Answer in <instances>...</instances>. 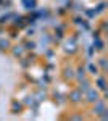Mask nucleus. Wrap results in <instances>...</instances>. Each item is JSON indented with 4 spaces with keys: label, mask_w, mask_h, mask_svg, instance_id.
Returning <instances> with one entry per match:
<instances>
[{
    "label": "nucleus",
    "mask_w": 108,
    "mask_h": 121,
    "mask_svg": "<svg viewBox=\"0 0 108 121\" xmlns=\"http://www.w3.org/2000/svg\"><path fill=\"white\" fill-rule=\"evenodd\" d=\"M86 100L89 103H95L97 100L100 99V95H99V92H97V89H94V87H89L87 91H86Z\"/></svg>",
    "instance_id": "obj_1"
},
{
    "label": "nucleus",
    "mask_w": 108,
    "mask_h": 121,
    "mask_svg": "<svg viewBox=\"0 0 108 121\" xmlns=\"http://www.w3.org/2000/svg\"><path fill=\"white\" fill-rule=\"evenodd\" d=\"M97 84H99V89H102V91H105V89H107V82H105V79H103V78H100L99 81H97Z\"/></svg>",
    "instance_id": "obj_6"
},
{
    "label": "nucleus",
    "mask_w": 108,
    "mask_h": 121,
    "mask_svg": "<svg viewBox=\"0 0 108 121\" xmlns=\"http://www.w3.org/2000/svg\"><path fill=\"white\" fill-rule=\"evenodd\" d=\"M8 45H10L8 40H0V48H7Z\"/></svg>",
    "instance_id": "obj_10"
},
{
    "label": "nucleus",
    "mask_w": 108,
    "mask_h": 121,
    "mask_svg": "<svg viewBox=\"0 0 108 121\" xmlns=\"http://www.w3.org/2000/svg\"><path fill=\"white\" fill-rule=\"evenodd\" d=\"M74 76H78V79H79V81H81V79H84V78H86V69H84V68H81V69L78 71V74H74Z\"/></svg>",
    "instance_id": "obj_7"
},
{
    "label": "nucleus",
    "mask_w": 108,
    "mask_h": 121,
    "mask_svg": "<svg viewBox=\"0 0 108 121\" xmlns=\"http://www.w3.org/2000/svg\"><path fill=\"white\" fill-rule=\"evenodd\" d=\"M89 69H90V71H95V73H97V66H94V65H90Z\"/></svg>",
    "instance_id": "obj_11"
},
{
    "label": "nucleus",
    "mask_w": 108,
    "mask_h": 121,
    "mask_svg": "<svg viewBox=\"0 0 108 121\" xmlns=\"http://www.w3.org/2000/svg\"><path fill=\"white\" fill-rule=\"evenodd\" d=\"M65 78L66 79H74V69L73 68H66L65 69Z\"/></svg>",
    "instance_id": "obj_5"
},
{
    "label": "nucleus",
    "mask_w": 108,
    "mask_h": 121,
    "mask_svg": "<svg viewBox=\"0 0 108 121\" xmlns=\"http://www.w3.org/2000/svg\"><path fill=\"white\" fill-rule=\"evenodd\" d=\"M99 65L102 66V69H107V60H105V58H100Z\"/></svg>",
    "instance_id": "obj_8"
},
{
    "label": "nucleus",
    "mask_w": 108,
    "mask_h": 121,
    "mask_svg": "<svg viewBox=\"0 0 108 121\" xmlns=\"http://www.w3.org/2000/svg\"><path fill=\"white\" fill-rule=\"evenodd\" d=\"M89 87H90V81H89V79H86V78H84V79L79 81V91H81V92H86Z\"/></svg>",
    "instance_id": "obj_4"
},
{
    "label": "nucleus",
    "mask_w": 108,
    "mask_h": 121,
    "mask_svg": "<svg viewBox=\"0 0 108 121\" xmlns=\"http://www.w3.org/2000/svg\"><path fill=\"white\" fill-rule=\"evenodd\" d=\"M69 100H71L73 103H79L82 100V92L79 91V89H76V91H73L71 94H69Z\"/></svg>",
    "instance_id": "obj_3"
},
{
    "label": "nucleus",
    "mask_w": 108,
    "mask_h": 121,
    "mask_svg": "<svg viewBox=\"0 0 108 121\" xmlns=\"http://www.w3.org/2000/svg\"><path fill=\"white\" fill-rule=\"evenodd\" d=\"M107 112V105H105V102L103 100H97L95 102V105H94V115H102V113Z\"/></svg>",
    "instance_id": "obj_2"
},
{
    "label": "nucleus",
    "mask_w": 108,
    "mask_h": 121,
    "mask_svg": "<svg viewBox=\"0 0 108 121\" xmlns=\"http://www.w3.org/2000/svg\"><path fill=\"white\" fill-rule=\"evenodd\" d=\"M13 53H15L16 56H21V55H23V48H21V47H18V48H15V50H13Z\"/></svg>",
    "instance_id": "obj_9"
}]
</instances>
